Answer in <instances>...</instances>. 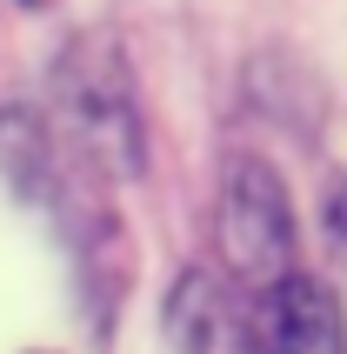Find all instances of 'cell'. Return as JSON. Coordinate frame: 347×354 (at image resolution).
I'll return each mask as SVG.
<instances>
[{
    "instance_id": "1",
    "label": "cell",
    "mask_w": 347,
    "mask_h": 354,
    "mask_svg": "<svg viewBox=\"0 0 347 354\" xmlns=\"http://www.w3.org/2000/svg\"><path fill=\"white\" fill-rule=\"evenodd\" d=\"M54 100L67 127H74L94 160L107 174L134 180L147 167V134H140V100H134V80H127V60H120L114 40H80L67 47L54 67Z\"/></svg>"
},
{
    "instance_id": "2",
    "label": "cell",
    "mask_w": 347,
    "mask_h": 354,
    "mask_svg": "<svg viewBox=\"0 0 347 354\" xmlns=\"http://www.w3.org/2000/svg\"><path fill=\"white\" fill-rule=\"evenodd\" d=\"M214 221H221V254H227L234 281L247 295H261L281 274H294V207H288V187L274 174V160H261V154L221 160Z\"/></svg>"
},
{
    "instance_id": "3",
    "label": "cell",
    "mask_w": 347,
    "mask_h": 354,
    "mask_svg": "<svg viewBox=\"0 0 347 354\" xmlns=\"http://www.w3.org/2000/svg\"><path fill=\"white\" fill-rule=\"evenodd\" d=\"M247 328L254 354H347L341 301L314 274H281L274 288H261L247 308Z\"/></svg>"
},
{
    "instance_id": "4",
    "label": "cell",
    "mask_w": 347,
    "mask_h": 354,
    "mask_svg": "<svg viewBox=\"0 0 347 354\" xmlns=\"http://www.w3.org/2000/svg\"><path fill=\"white\" fill-rule=\"evenodd\" d=\"M167 335L180 341V354H221V301L207 274H180L167 301Z\"/></svg>"
},
{
    "instance_id": "5",
    "label": "cell",
    "mask_w": 347,
    "mask_h": 354,
    "mask_svg": "<svg viewBox=\"0 0 347 354\" xmlns=\"http://www.w3.org/2000/svg\"><path fill=\"white\" fill-rule=\"evenodd\" d=\"M328 221H334V234L347 241V180H341V187H334V214H328Z\"/></svg>"
}]
</instances>
